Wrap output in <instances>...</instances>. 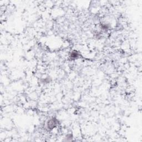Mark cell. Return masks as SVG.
<instances>
[{
  "label": "cell",
  "instance_id": "6da1fadb",
  "mask_svg": "<svg viewBox=\"0 0 142 142\" xmlns=\"http://www.w3.org/2000/svg\"><path fill=\"white\" fill-rule=\"evenodd\" d=\"M58 125V120L56 119L55 118H52V119H51L47 122V128L49 130H52L54 129L55 127H56Z\"/></svg>",
  "mask_w": 142,
  "mask_h": 142
},
{
  "label": "cell",
  "instance_id": "7a4b0ae2",
  "mask_svg": "<svg viewBox=\"0 0 142 142\" xmlns=\"http://www.w3.org/2000/svg\"><path fill=\"white\" fill-rule=\"evenodd\" d=\"M80 56V54L77 51H73L70 53L69 57L71 60H76Z\"/></svg>",
  "mask_w": 142,
  "mask_h": 142
}]
</instances>
